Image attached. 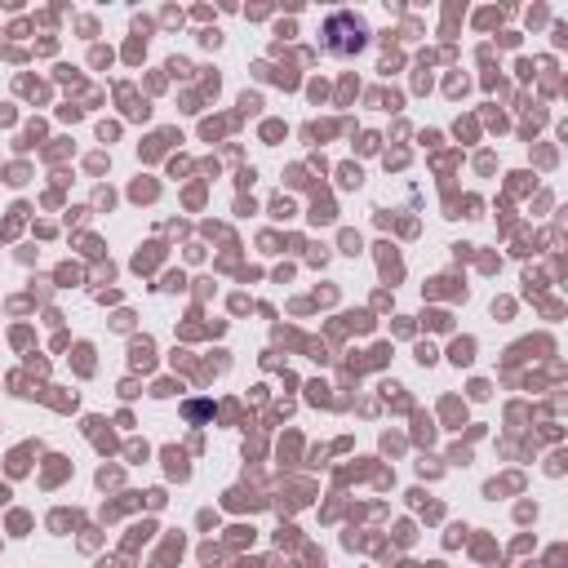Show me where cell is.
I'll use <instances>...</instances> for the list:
<instances>
[{
	"instance_id": "obj_1",
	"label": "cell",
	"mask_w": 568,
	"mask_h": 568,
	"mask_svg": "<svg viewBox=\"0 0 568 568\" xmlns=\"http://www.w3.org/2000/svg\"><path fill=\"white\" fill-rule=\"evenodd\" d=\"M364 40H368V27L355 13H333L328 27H324V49L328 53H355V49H364Z\"/></svg>"
}]
</instances>
